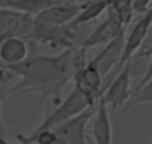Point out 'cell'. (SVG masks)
<instances>
[{
	"mask_svg": "<svg viewBox=\"0 0 152 144\" xmlns=\"http://www.w3.org/2000/svg\"><path fill=\"white\" fill-rule=\"evenodd\" d=\"M151 80H152V54H151V60H149V65H148V69H146L145 75L142 77V80L139 81V84H137V85L134 87L133 93H134V91H137V90H140V88H142V87H143V85H145L146 82H149ZM133 93H132V94H133Z\"/></svg>",
	"mask_w": 152,
	"mask_h": 144,
	"instance_id": "obj_19",
	"label": "cell"
},
{
	"mask_svg": "<svg viewBox=\"0 0 152 144\" xmlns=\"http://www.w3.org/2000/svg\"><path fill=\"white\" fill-rule=\"evenodd\" d=\"M36 25V16L0 6V35H19L25 40H31Z\"/></svg>",
	"mask_w": 152,
	"mask_h": 144,
	"instance_id": "obj_3",
	"label": "cell"
},
{
	"mask_svg": "<svg viewBox=\"0 0 152 144\" xmlns=\"http://www.w3.org/2000/svg\"><path fill=\"white\" fill-rule=\"evenodd\" d=\"M18 81V75L0 62V91H7Z\"/></svg>",
	"mask_w": 152,
	"mask_h": 144,
	"instance_id": "obj_17",
	"label": "cell"
},
{
	"mask_svg": "<svg viewBox=\"0 0 152 144\" xmlns=\"http://www.w3.org/2000/svg\"><path fill=\"white\" fill-rule=\"evenodd\" d=\"M56 3H59V0H4L1 6L37 16L40 12H43L45 9L50 7Z\"/></svg>",
	"mask_w": 152,
	"mask_h": 144,
	"instance_id": "obj_13",
	"label": "cell"
},
{
	"mask_svg": "<svg viewBox=\"0 0 152 144\" xmlns=\"http://www.w3.org/2000/svg\"><path fill=\"white\" fill-rule=\"evenodd\" d=\"M31 40L37 43L48 44L50 47L69 48L77 46L74 41V28L69 25H49L37 22L34 25V33Z\"/></svg>",
	"mask_w": 152,
	"mask_h": 144,
	"instance_id": "obj_5",
	"label": "cell"
},
{
	"mask_svg": "<svg viewBox=\"0 0 152 144\" xmlns=\"http://www.w3.org/2000/svg\"><path fill=\"white\" fill-rule=\"evenodd\" d=\"M109 3H111V0H92V1L84 3L81 12L68 25L75 30V28H78V27H81L84 24H89V22L95 21L96 18L101 16L103 12H106L109 9Z\"/></svg>",
	"mask_w": 152,
	"mask_h": 144,
	"instance_id": "obj_12",
	"label": "cell"
},
{
	"mask_svg": "<svg viewBox=\"0 0 152 144\" xmlns=\"http://www.w3.org/2000/svg\"><path fill=\"white\" fill-rule=\"evenodd\" d=\"M30 54H31V50H30L28 40H25L19 35L4 37L0 44V62L7 66L22 62Z\"/></svg>",
	"mask_w": 152,
	"mask_h": 144,
	"instance_id": "obj_10",
	"label": "cell"
},
{
	"mask_svg": "<svg viewBox=\"0 0 152 144\" xmlns=\"http://www.w3.org/2000/svg\"><path fill=\"white\" fill-rule=\"evenodd\" d=\"M18 140L27 144H59V138L53 130L33 131L31 135H28V137L18 135Z\"/></svg>",
	"mask_w": 152,
	"mask_h": 144,
	"instance_id": "obj_15",
	"label": "cell"
},
{
	"mask_svg": "<svg viewBox=\"0 0 152 144\" xmlns=\"http://www.w3.org/2000/svg\"><path fill=\"white\" fill-rule=\"evenodd\" d=\"M3 38H4V37H1V35H0V44H1V41H3Z\"/></svg>",
	"mask_w": 152,
	"mask_h": 144,
	"instance_id": "obj_22",
	"label": "cell"
},
{
	"mask_svg": "<svg viewBox=\"0 0 152 144\" xmlns=\"http://www.w3.org/2000/svg\"><path fill=\"white\" fill-rule=\"evenodd\" d=\"M4 98H6V91H0V137H6V128H4L3 118H1V106H3Z\"/></svg>",
	"mask_w": 152,
	"mask_h": 144,
	"instance_id": "obj_20",
	"label": "cell"
},
{
	"mask_svg": "<svg viewBox=\"0 0 152 144\" xmlns=\"http://www.w3.org/2000/svg\"><path fill=\"white\" fill-rule=\"evenodd\" d=\"M124 33H126V27L123 25V22L117 18V15L111 9H108V16L87 37H84L80 43H77V46L86 48V50L98 47V46H105Z\"/></svg>",
	"mask_w": 152,
	"mask_h": 144,
	"instance_id": "obj_6",
	"label": "cell"
},
{
	"mask_svg": "<svg viewBox=\"0 0 152 144\" xmlns=\"http://www.w3.org/2000/svg\"><path fill=\"white\" fill-rule=\"evenodd\" d=\"M92 138L93 144H112V124L108 112V104L103 98L98 100L96 112L92 122Z\"/></svg>",
	"mask_w": 152,
	"mask_h": 144,
	"instance_id": "obj_11",
	"label": "cell"
},
{
	"mask_svg": "<svg viewBox=\"0 0 152 144\" xmlns=\"http://www.w3.org/2000/svg\"><path fill=\"white\" fill-rule=\"evenodd\" d=\"M0 144H9V141L6 140V137H0Z\"/></svg>",
	"mask_w": 152,
	"mask_h": 144,
	"instance_id": "obj_21",
	"label": "cell"
},
{
	"mask_svg": "<svg viewBox=\"0 0 152 144\" xmlns=\"http://www.w3.org/2000/svg\"><path fill=\"white\" fill-rule=\"evenodd\" d=\"M149 144H152V140H151V143H149Z\"/></svg>",
	"mask_w": 152,
	"mask_h": 144,
	"instance_id": "obj_23",
	"label": "cell"
},
{
	"mask_svg": "<svg viewBox=\"0 0 152 144\" xmlns=\"http://www.w3.org/2000/svg\"><path fill=\"white\" fill-rule=\"evenodd\" d=\"M139 104H152V80L149 82H146L140 90H137L132 94L124 110H130Z\"/></svg>",
	"mask_w": 152,
	"mask_h": 144,
	"instance_id": "obj_16",
	"label": "cell"
},
{
	"mask_svg": "<svg viewBox=\"0 0 152 144\" xmlns=\"http://www.w3.org/2000/svg\"><path fill=\"white\" fill-rule=\"evenodd\" d=\"M132 6H133L134 13L143 15L152 6V0H132Z\"/></svg>",
	"mask_w": 152,
	"mask_h": 144,
	"instance_id": "obj_18",
	"label": "cell"
},
{
	"mask_svg": "<svg viewBox=\"0 0 152 144\" xmlns=\"http://www.w3.org/2000/svg\"><path fill=\"white\" fill-rule=\"evenodd\" d=\"M74 88L80 90L86 96H89L93 101L98 103L102 96V85H103V77L96 65V62L92 59L87 62V65L81 69H78L74 74L72 78Z\"/></svg>",
	"mask_w": 152,
	"mask_h": 144,
	"instance_id": "obj_7",
	"label": "cell"
},
{
	"mask_svg": "<svg viewBox=\"0 0 152 144\" xmlns=\"http://www.w3.org/2000/svg\"><path fill=\"white\" fill-rule=\"evenodd\" d=\"M124 43H126V33L105 44L103 48L98 53V56L93 59L101 71L102 77L106 78L120 63L123 51H124Z\"/></svg>",
	"mask_w": 152,
	"mask_h": 144,
	"instance_id": "obj_8",
	"label": "cell"
},
{
	"mask_svg": "<svg viewBox=\"0 0 152 144\" xmlns=\"http://www.w3.org/2000/svg\"><path fill=\"white\" fill-rule=\"evenodd\" d=\"M109 9L117 15V18L127 28L129 24L133 19V15H134V10H133V6H132V0H111Z\"/></svg>",
	"mask_w": 152,
	"mask_h": 144,
	"instance_id": "obj_14",
	"label": "cell"
},
{
	"mask_svg": "<svg viewBox=\"0 0 152 144\" xmlns=\"http://www.w3.org/2000/svg\"><path fill=\"white\" fill-rule=\"evenodd\" d=\"M95 104H96V101H93L90 97L81 93L80 90L74 88L62 101H59V104L55 107V110L45 118V121L34 131L53 130L58 125H61L62 122L77 116L78 113L84 112L86 109H89L90 106H95Z\"/></svg>",
	"mask_w": 152,
	"mask_h": 144,
	"instance_id": "obj_1",
	"label": "cell"
},
{
	"mask_svg": "<svg viewBox=\"0 0 152 144\" xmlns=\"http://www.w3.org/2000/svg\"><path fill=\"white\" fill-rule=\"evenodd\" d=\"M132 65H133L132 60L126 63L124 68L102 90L101 97L112 110L126 107V104L129 103L132 97V93H133L132 91Z\"/></svg>",
	"mask_w": 152,
	"mask_h": 144,
	"instance_id": "obj_2",
	"label": "cell"
},
{
	"mask_svg": "<svg viewBox=\"0 0 152 144\" xmlns=\"http://www.w3.org/2000/svg\"><path fill=\"white\" fill-rule=\"evenodd\" d=\"M96 104L90 106L89 109L78 113L77 116L53 128V131L56 132L59 138V144H87L86 130H87V124L90 122V119L93 118L96 112Z\"/></svg>",
	"mask_w": 152,
	"mask_h": 144,
	"instance_id": "obj_4",
	"label": "cell"
},
{
	"mask_svg": "<svg viewBox=\"0 0 152 144\" xmlns=\"http://www.w3.org/2000/svg\"><path fill=\"white\" fill-rule=\"evenodd\" d=\"M83 4H62L61 1L45 9L36 16L37 22L49 24V25H68L71 24L75 16L81 12Z\"/></svg>",
	"mask_w": 152,
	"mask_h": 144,
	"instance_id": "obj_9",
	"label": "cell"
}]
</instances>
